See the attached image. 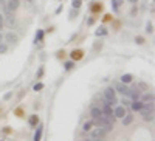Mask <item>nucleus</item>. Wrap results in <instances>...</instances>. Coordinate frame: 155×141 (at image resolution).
Masks as SVG:
<instances>
[{"mask_svg":"<svg viewBox=\"0 0 155 141\" xmlns=\"http://www.w3.org/2000/svg\"><path fill=\"white\" fill-rule=\"evenodd\" d=\"M42 133H44V124L39 122L36 126V132H34V136H33V141H40L42 140Z\"/></svg>","mask_w":155,"mask_h":141,"instance_id":"nucleus-8","label":"nucleus"},{"mask_svg":"<svg viewBox=\"0 0 155 141\" xmlns=\"http://www.w3.org/2000/svg\"><path fill=\"white\" fill-rule=\"evenodd\" d=\"M107 34H109V30L106 26H99V28L95 31V36H96V37H102V36H107Z\"/></svg>","mask_w":155,"mask_h":141,"instance_id":"nucleus-18","label":"nucleus"},{"mask_svg":"<svg viewBox=\"0 0 155 141\" xmlns=\"http://www.w3.org/2000/svg\"><path fill=\"white\" fill-rule=\"evenodd\" d=\"M3 22H5V25L8 28H12V26L16 25V17H14V12L11 11H3Z\"/></svg>","mask_w":155,"mask_h":141,"instance_id":"nucleus-2","label":"nucleus"},{"mask_svg":"<svg viewBox=\"0 0 155 141\" xmlns=\"http://www.w3.org/2000/svg\"><path fill=\"white\" fill-rule=\"evenodd\" d=\"M20 6V0H6V10L14 12L17 8Z\"/></svg>","mask_w":155,"mask_h":141,"instance_id":"nucleus-7","label":"nucleus"},{"mask_svg":"<svg viewBox=\"0 0 155 141\" xmlns=\"http://www.w3.org/2000/svg\"><path fill=\"white\" fill-rule=\"evenodd\" d=\"M104 99H106V102L109 104V106H116L118 104V99H116V92H115V88H112V87H109L104 90Z\"/></svg>","mask_w":155,"mask_h":141,"instance_id":"nucleus-1","label":"nucleus"},{"mask_svg":"<svg viewBox=\"0 0 155 141\" xmlns=\"http://www.w3.org/2000/svg\"><path fill=\"white\" fill-rule=\"evenodd\" d=\"M62 10H64V8H62V5H61V6H59L57 10H56V14H61V12H62Z\"/></svg>","mask_w":155,"mask_h":141,"instance_id":"nucleus-41","label":"nucleus"},{"mask_svg":"<svg viewBox=\"0 0 155 141\" xmlns=\"http://www.w3.org/2000/svg\"><path fill=\"white\" fill-rule=\"evenodd\" d=\"M44 36H45L44 30H37V33H36V37H34V42H36V44H37V42H44Z\"/></svg>","mask_w":155,"mask_h":141,"instance_id":"nucleus-21","label":"nucleus"},{"mask_svg":"<svg viewBox=\"0 0 155 141\" xmlns=\"http://www.w3.org/2000/svg\"><path fill=\"white\" fill-rule=\"evenodd\" d=\"M53 31H54V26H50V28L47 30V33H53Z\"/></svg>","mask_w":155,"mask_h":141,"instance_id":"nucleus-43","label":"nucleus"},{"mask_svg":"<svg viewBox=\"0 0 155 141\" xmlns=\"http://www.w3.org/2000/svg\"><path fill=\"white\" fill-rule=\"evenodd\" d=\"M5 40H6V44H16L17 40H19V37H17L14 33H8L5 36Z\"/></svg>","mask_w":155,"mask_h":141,"instance_id":"nucleus-17","label":"nucleus"},{"mask_svg":"<svg viewBox=\"0 0 155 141\" xmlns=\"http://www.w3.org/2000/svg\"><path fill=\"white\" fill-rule=\"evenodd\" d=\"M78 16V10H75V8H73V10L70 11V19H73V17H76Z\"/></svg>","mask_w":155,"mask_h":141,"instance_id":"nucleus-34","label":"nucleus"},{"mask_svg":"<svg viewBox=\"0 0 155 141\" xmlns=\"http://www.w3.org/2000/svg\"><path fill=\"white\" fill-rule=\"evenodd\" d=\"M93 129V122H92V120L90 121H85L84 124H82V132H85V133H89L90 130Z\"/></svg>","mask_w":155,"mask_h":141,"instance_id":"nucleus-20","label":"nucleus"},{"mask_svg":"<svg viewBox=\"0 0 155 141\" xmlns=\"http://www.w3.org/2000/svg\"><path fill=\"white\" fill-rule=\"evenodd\" d=\"M81 5H82V0H71V8L75 10H79Z\"/></svg>","mask_w":155,"mask_h":141,"instance_id":"nucleus-24","label":"nucleus"},{"mask_svg":"<svg viewBox=\"0 0 155 141\" xmlns=\"http://www.w3.org/2000/svg\"><path fill=\"white\" fill-rule=\"evenodd\" d=\"M138 113H141V116H143V120L146 122H152L154 121V112H149V110H140Z\"/></svg>","mask_w":155,"mask_h":141,"instance_id":"nucleus-10","label":"nucleus"},{"mask_svg":"<svg viewBox=\"0 0 155 141\" xmlns=\"http://www.w3.org/2000/svg\"><path fill=\"white\" fill-rule=\"evenodd\" d=\"M104 10V5L101 2H92L90 3V12L92 14H99V12H102Z\"/></svg>","mask_w":155,"mask_h":141,"instance_id":"nucleus-6","label":"nucleus"},{"mask_svg":"<svg viewBox=\"0 0 155 141\" xmlns=\"http://www.w3.org/2000/svg\"><path fill=\"white\" fill-rule=\"evenodd\" d=\"M0 6L3 11H6V0H0Z\"/></svg>","mask_w":155,"mask_h":141,"instance_id":"nucleus-37","label":"nucleus"},{"mask_svg":"<svg viewBox=\"0 0 155 141\" xmlns=\"http://www.w3.org/2000/svg\"><path fill=\"white\" fill-rule=\"evenodd\" d=\"M3 26H5V22H3V14H0V31L3 30Z\"/></svg>","mask_w":155,"mask_h":141,"instance_id":"nucleus-38","label":"nucleus"},{"mask_svg":"<svg viewBox=\"0 0 155 141\" xmlns=\"http://www.w3.org/2000/svg\"><path fill=\"white\" fill-rule=\"evenodd\" d=\"M130 109H132V112H140L141 109H143V101H140V99L132 101L130 102Z\"/></svg>","mask_w":155,"mask_h":141,"instance_id":"nucleus-14","label":"nucleus"},{"mask_svg":"<svg viewBox=\"0 0 155 141\" xmlns=\"http://www.w3.org/2000/svg\"><path fill=\"white\" fill-rule=\"evenodd\" d=\"M127 2H130V3H134V5H136V3H138V0H127Z\"/></svg>","mask_w":155,"mask_h":141,"instance_id":"nucleus-44","label":"nucleus"},{"mask_svg":"<svg viewBox=\"0 0 155 141\" xmlns=\"http://www.w3.org/2000/svg\"><path fill=\"white\" fill-rule=\"evenodd\" d=\"M146 33H149V34H152L154 33V24L152 22H147V24H146Z\"/></svg>","mask_w":155,"mask_h":141,"instance_id":"nucleus-25","label":"nucleus"},{"mask_svg":"<svg viewBox=\"0 0 155 141\" xmlns=\"http://www.w3.org/2000/svg\"><path fill=\"white\" fill-rule=\"evenodd\" d=\"M121 104H122V106H124V107H126V106H127V104H130V102H129V101H127V99H122V101H121Z\"/></svg>","mask_w":155,"mask_h":141,"instance_id":"nucleus-42","label":"nucleus"},{"mask_svg":"<svg viewBox=\"0 0 155 141\" xmlns=\"http://www.w3.org/2000/svg\"><path fill=\"white\" fill-rule=\"evenodd\" d=\"M141 90L138 88V87H135V88H130V93H129V98L132 99V101H136V99H140V96H141Z\"/></svg>","mask_w":155,"mask_h":141,"instance_id":"nucleus-12","label":"nucleus"},{"mask_svg":"<svg viewBox=\"0 0 155 141\" xmlns=\"http://www.w3.org/2000/svg\"><path fill=\"white\" fill-rule=\"evenodd\" d=\"M11 98H12V92H8V93H5V96H3L5 101H8V99H11Z\"/></svg>","mask_w":155,"mask_h":141,"instance_id":"nucleus-36","label":"nucleus"},{"mask_svg":"<svg viewBox=\"0 0 155 141\" xmlns=\"http://www.w3.org/2000/svg\"><path fill=\"white\" fill-rule=\"evenodd\" d=\"M112 19H113V17H112V14H106V16H104V19H102V20H104V22H110Z\"/></svg>","mask_w":155,"mask_h":141,"instance_id":"nucleus-39","label":"nucleus"},{"mask_svg":"<svg viewBox=\"0 0 155 141\" xmlns=\"http://www.w3.org/2000/svg\"><path fill=\"white\" fill-rule=\"evenodd\" d=\"M75 65H76V62H73L71 59H70V61L64 62V70H65V71H70L71 68H75Z\"/></svg>","mask_w":155,"mask_h":141,"instance_id":"nucleus-22","label":"nucleus"},{"mask_svg":"<svg viewBox=\"0 0 155 141\" xmlns=\"http://www.w3.org/2000/svg\"><path fill=\"white\" fill-rule=\"evenodd\" d=\"M140 101H143V102H154V93L152 92H147V93H141V96H140Z\"/></svg>","mask_w":155,"mask_h":141,"instance_id":"nucleus-15","label":"nucleus"},{"mask_svg":"<svg viewBox=\"0 0 155 141\" xmlns=\"http://www.w3.org/2000/svg\"><path fill=\"white\" fill-rule=\"evenodd\" d=\"M39 116L37 115H30V118H28V126L31 127V129H36V126L39 124Z\"/></svg>","mask_w":155,"mask_h":141,"instance_id":"nucleus-13","label":"nucleus"},{"mask_svg":"<svg viewBox=\"0 0 155 141\" xmlns=\"http://www.w3.org/2000/svg\"><path fill=\"white\" fill-rule=\"evenodd\" d=\"M126 113H127V112H126V107H124V106H118L115 110H113V116L118 118V120H121V118L124 116Z\"/></svg>","mask_w":155,"mask_h":141,"instance_id":"nucleus-9","label":"nucleus"},{"mask_svg":"<svg viewBox=\"0 0 155 141\" xmlns=\"http://www.w3.org/2000/svg\"><path fill=\"white\" fill-rule=\"evenodd\" d=\"M84 54L85 51L82 48H76V50H71V53H70V59L73 62H78V61H81V59H84Z\"/></svg>","mask_w":155,"mask_h":141,"instance_id":"nucleus-3","label":"nucleus"},{"mask_svg":"<svg viewBox=\"0 0 155 141\" xmlns=\"http://www.w3.org/2000/svg\"><path fill=\"white\" fill-rule=\"evenodd\" d=\"M121 5H122V0H112V8H113V11H115V12L120 11Z\"/></svg>","mask_w":155,"mask_h":141,"instance_id":"nucleus-23","label":"nucleus"},{"mask_svg":"<svg viewBox=\"0 0 155 141\" xmlns=\"http://www.w3.org/2000/svg\"><path fill=\"white\" fill-rule=\"evenodd\" d=\"M134 115H132V113H126L124 116L121 118V121H122V126H129V124H132V122H134Z\"/></svg>","mask_w":155,"mask_h":141,"instance_id":"nucleus-16","label":"nucleus"},{"mask_svg":"<svg viewBox=\"0 0 155 141\" xmlns=\"http://www.w3.org/2000/svg\"><path fill=\"white\" fill-rule=\"evenodd\" d=\"M25 2H28V3H33V0H25Z\"/></svg>","mask_w":155,"mask_h":141,"instance_id":"nucleus-46","label":"nucleus"},{"mask_svg":"<svg viewBox=\"0 0 155 141\" xmlns=\"http://www.w3.org/2000/svg\"><path fill=\"white\" fill-rule=\"evenodd\" d=\"M95 141H104V138H102V140H95Z\"/></svg>","mask_w":155,"mask_h":141,"instance_id":"nucleus-47","label":"nucleus"},{"mask_svg":"<svg viewBox=\"0 0 155 141\" xmlns=\"http://www.w3.org/2000/svg\"><path fill=\"white\" fill-rule=\"evenodd\" d=\"M33 90H34V92H40V90H44V84L42 82H36L33 85Z\"/></svg>","mask_w":155,"mask_h":141,"instance_id":"nucleus-27","label":"nucleus"},{"mask_svg":"<svg viewBox=\"0 0 155 141\" xmlns=\"http://www.w3.org/2000/svg\"><path fill=\"white\" fill-rule=\"evenodd\" d=\"M0 141H5V140H0Z\"/></svg>","mask_w":155,"mask_h":141,"instance_id":"nucleus-48","label":"nucleus"},{"mask_svg":"<svg viewBox=\"0 0 155 141\" xmlns=\"http://www.w3.org/2000/svg\"><path fill=\"white\" fill-rule=\"evenodd\" d=\"M2 39H3V36H2V33H0V42H2Z\"/></svg>","mask_w":155,"mask_h":141,"instance_id":"nucleus-45","label":"nucleus"},{"mask_svg":"<svg viewBox=\"0 0 155 141\" xmlns=\"http://www.w3.org/2000/svg\"><path fill=\"white\" fill-rule=\"evenodd\" d=\"M95 22H96V17H89V19H87V26L95 25Z\"/></svg>","mask_w":155,"mask_h":141,"instance_id":"nucleus-32","label":"nucleus"},{"mask_svg":"<svg viewBox=\"0 0 155 141\" xmlns=\"http://www.w3.org/2000/svg\"><path fill=\"white\" fill-rule=\"evenodd\" d=\"M42 76H44V67H39L37 73H36V79H40Z\"/></svg>","mask_w":155,"mask_h":141,"instance_id":"nucleus-30","label":"nucleus"},{"mask_svg":"<svg viewBox=\"0 0 155 141\" xmlns=\"http://www.w3.org/2000/svg\"><path fill=\"white\" fill-rule=\"evenodd\" d=\"M101 48H102V42H101V40L93 45V50H96V51H98V50H101Z\"/></svg>","mask_w":155,"mask_h":141,"instance_id":"nucleus-33","label":"nucleus"},{"mask_svg":"<svg viewBox=\"0 0 155 141\" xmlns=\"http://www.w3.org/2000/svg\"><path fill=\"white\" fill-rule=\"evenodd\" d=\"M2 132H3L5 135H10V133H12V129H11L10 126H6V127H3V129H2Z\"/></svg>","mask_w":155,"mask_h":141,"instance_id":"nucleus-31","label":"nucleus"},{"mask_svg":"<svg viewBox=\"0 0 155 141\" xmlns=\"http://www.w3.org/2000/svg\"><path fill=\"white\" fill-rule=\"evenodd\" d=\"M90 132H92V133H90V138H93V140H102L104 136L107 135V132L104 130L102 127H98V129H95V130L92 129Z\"/></svg>","mask_w":155,"mask_h":141,"instance_id":"nucleus-4","label":"nucleus"},{"mask_svg":"<svg viewBox=\"0 0 155 141\" xmlns=\"http://www.w3.org/2000/svg\"><path fill=\"white\" fill-rule=\"evenodd\" d=\"M135 42L138 44V45H143V44L146 42V40H144V37H143V36H136V37H135Z\"/></svg>","mask_w":155,"mask_h":141,"instance_id":"nucleus-29","label":"nucleus"},{"mask_svg":"<svg viewBox=\"0 0 155 141\" xmlns=\"http://www.w3.org/2000/svg\"><path fill=\"white\" fill-rule=\"evenodd\" d=\"M138 88H143V90H149L147 84H144V82H140V84H138Z\"/></svg>","mask_w":155,"mask_h":141,"instance_id":"nucleus-35","label":"nucleus"},{"mask_svg":"<svg viewBox=\"0 0 155 141\" xmlns=\"http://www.w3.org/2000/svg\"><path fill=\"white\" fill-rule=\"evenodd\" d=\"M136 12H138V8H136V5H134V8H132V11H130V14H132V16H135Z\"/></svg>","mask_w":155,"mask_h":141,"instance_id":"nucleus-40","label":"nucleus"},{"mask_svg":"<svg viewBox=\"0 0 155 141\" xmlns=\"http://www.w3.org/2000/svg\"><path fill=\"white\" fill-rule=\"evenodd\" d=\"M120 79H121V82H122V84H127V85H129L132 81H134V76H132L130 73H126V75H122Z\"/></svg>","mask_w":155,"mask_h":141,"instance_id":"nucleus-19","label":"nucleus"},{"mask_svg":"<svg viewBox=\"0 0 155 141\" xmlns=\"http://www.w3.org/2000/svg\"><path fill=\"white\" fill-rule=\"evenodd\" d=\"M90 116H92V120H96V118L104 116L101 107H92V109H90Z\"/></svg>","mask_w":155,"mask_h":141,"instance_id":"nucleus-11","label":"nucleus"},{"mask_svg":"<svg viewBox=\"0 0 155 141\" xmlns=\"http://www.w3.org/2000/svg\"><path fill=\"white\" fill-rule=\"evenodd\" d=\"M8 51V44L6 42H0V54H5Z\"/></svg>","mask_w":155,"mask_h":141,"instance_id":"nucleus-26","label":"nucleus"},{"mask_svg":"<svg viewBox=\"0 0 155 141\" xmlns=\"http://www.w3.org/2000/svg\"><path fill=\"white\" fill-rule=\"evenodd\" d=\"M115 92L118 93H121V95H124V96L129 98V93H130V88L127 87V84H122V82H118L115 85Z\"/></svg>","mask_w":155,"mask_h":141,"instance_id":"nucleus-5","label":"nucleus"},{"mask_svg":"<svg viewBox=\"0 0 155 141\" xmlns=\"http://www.w3.org/2000/svg\"><path fill=\"white\" fill-rule=\"evenodd\" d=\"M56 57L57 59H64V57H65V51H64V50H57V51H56Z\"/></svg>","mask_w":155,"mask_h":141,"instance_id":"nucleus-28","label":"nucleus"}]
</instances>
